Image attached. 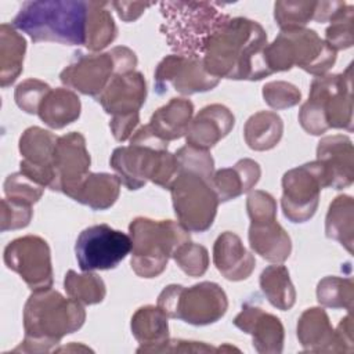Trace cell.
Segmentation results:
<instances>
[{
  "label": "cell",
  "mask_w": 354,
  "mask_h": 354,
  "mask_svg": "<svg viewBox=\"0 0 354 354\" xmlns=\"http://www.w3.org/2000/svg\"><path fill=\"white\" fill-rule=\"evenodd\" d=\"M267 44V33L259 22L223 14L205 41L203 66L217 79L260 80L271 75Z\"/></svg>",
  "instance_id": "cell-1"
},
{
  "label": "cell",
  "mask_w": 354,
  "mask_h": 354,
  "mask_svg": "<svg viewBox=\"0 0 354 354\" xmlns=\"http://www.w3.org/2000/svg\"><path fill=\"white\" fill-rule=\"evenodd\" d=\"M25 337L14 351L47 353L65 335L79 330L86 319L80 301L48 288L33 290L24 306Z\"/></svg>",
  "instance_id": "cell-2"
},
{
  "label": "cell",
  "mask_w": 354,
  "mask_h": 354,
  "mask_svg": "<svg viewBox=\"0 0 354 354\" xmlns=\"http://www.w3.org/2000/svg\"><path fill=\"white\" fill-rule=\"evenodd\" d=\"M130 145L113 149L109 163L120 183L130 191L148 181L169 189L178 174V162L167 151L169 142L156 137L148 124L137 129L129 138Z\"/></svg>",
  "instance_id": "cell-3"
},
{
  "label": "cell",
  "mask_w": 354,
  "mask_h": 354,
  "mask_svg": "<svg viewBox=\"0 0 354 354\" xmlns=\"http://www.w3.org/2000/svg\"><path fill=\"white\" fill-rule=\"evenodd\" d=\"M87 1L44 0L25 1L12 19V26L32 41H55L68 46L84 44Z\"/></svg>",
  "instance_id": "cell-4"
},
{
  "label": "cell",
  "mask_w": 354,
  "mask_h": 354,
  "mask_svg": "<svg viewBox=\"0 0 354 354\" xmlns=\"http://www.w3.org/2000/svg\"><path fill=\"white\" fill-rule=\"evenodd\" d=\"M299 122L313 136H321L328 129L353 130L351 65L343 73H326L311 82L308 100L299 111Z\"/></svg>",
  "instance_id": "cell-5"
},
{
  "label": "cell",
  "mask_w": 354,
  "mask_h": 354,
  "mask_svg": "<svg viewBox=\"0 0 354 354\" xmlns=\"http://www.w3.org/2000/svg\"><path fill=\"white\" fill-rule=\"evenodd\" d=\"M131 270L141 278L160 275L176 250L191 241L189 231L178 221L136 217L130 225Z\"/></svg>",
  "instance_id": "cell-6"
},
{
  "label": "cell",
  "mask_w": 354,
  "mask_h": 354,
  "mask_svg": "<svg viewBox=\"0 0 354 354\" xmlns=\"http://www.w3.org/2000/svg\"><path fill=\"white\" fill-rule=\"evenodd\" d=\"M160 14L169 47L178 55L202 58L205 41L224 12L209 1H162Z\"/></svg>",
  "instance_id": "cell-7"
},
{
  "label": "cell",
  "mask_w": 354,
  "mask_h": 354,
  "mask_svg": "<svg viewBox=\"0 0 354 354\" xmlns=\"http://www.w3.org/2000/svg\"><path fill=\"white\" fill-rule=\"evenodd\" d=\"M266 61L271 71L283 72L293 66L314 76L326 75L336 62V51L308 28L281 30L266 47Z\"/></svg>",
  "instance_id": "cell-8"
},
{
  "label": "cell",
  "mask_w": 354,
  "mask_h": 354,
  "mask_svg": "<svg viewBox=\"0 0 354 354\" xmlns=\"http://www.w3.org/2000/svg\"><path fill=\"white\" fill-rule=\"evenodd\" d=\"M169 318L181 319L195 326L217 322L228 308L225 292L214 282H199L189 288L167 285L156 304Z\"/></svg>",
  "instance_id": "cell-9"
},
{
  "label": "cell",
  "mask_w": 354,
  "mask_h": 354,
  "mask_svg": "<svg viewBox=\"0 0 354 354\" xmlns=\"http://www.w3.org/2000/svg\"><path fill=\"white\" fill-rule=\"evenodd\" d=\"M136 66V53L126 46H118L108 53H76L72 62L59 73V79L68 88L98 97L115 75L131 72Z\"/></svg>",
  "instance_id": "cell-10"
},
{
  "label": "cell",
  "mask_w": 354,
  "mask_h": 354,
  "mask_svg": "<svg viewBox=\"0 0 354 354\" xmlns=\"http://www.w3.org/2000/svg\"><path fill=\"white\" fill-rule=\"evenodd\" d=\"M169 189L174 213L184 228L189 232H205L213 225L220 201L212 180L194 171L180 170Z\"/></svg>",
  "instance_id": "cell-11"
},
{
  "label": "cell",
  "mask_w": 354,
  "mask_h": 354,
  "mask_svg": "<svg viewBox=\"0 0 354 354\" xmlns=\"http://www.w3.org/2000/svg\"><path fill=\"white\" fill-rule=\"evenodd\" d=\"M322 188H328V177L318 160L288 170L282 177L283 216L292 223L310 220L318 207Z\"/></svg>",
  "instance_id": "cell-12"
},
{
  "label": "cell",
  "mask_w": 354,
  "mask_h": 354,
  "mask_svg": "<svg viewBox=\"0 0 354 354\" xmlns=\"http://www.w3.org/2000/svg\"><path fill=\"white\" fill-rule=\"evenodd\" d=\"M130 252V235L108 224L87 227L80 232L75 245L76 260L83 272L115 268Z\"/></svg>",
  "instance_id": "cell-13"
},
{
  "label": "cell",
  "mask_w": 354,
  "mask_h": 354,
  "mask_svg": "<svg viewBox=\"0 0 354 354\" xmlns=\"http://www.w3.org/2000/svg\"><path fill=\"white\" fill-rule=\"evenodd\" d=\"M6 266L17 272L30 290L53 286V266L48 243L37 235H25L11 241L3 253Z\"/></svg>",
  "instance_id": "cell-14"
},
{
  "label": "cell",
  "mask_w": 354,
  "mask_h": 354,
  "mask_svg": "<svg viewBox=\"0 0 354 354\" xmlns=\"http://www.w3.org/2000/svg\"><path fill=\"white\" fill-rule=\"evenodd\" d=\"M90 163L91 159L83 134L71 131L58 137L53 156L54 183L50 189L73 199L77 188L90 173Z\"/></svg>",
  "instance_id": "cell-15"
},
{
  "label": "cell",
  "mask_w": 354,
  "mask_h": 354,
  "mask_svg": "<svg viewBox=\"0 0 354 354\" xmlns=\"http://www.w3.org/2000/svg\"><path fill=\"white\" fill-rule=\"evenodd\" d=\"M220 79L212 76L203 66L202 58L178 54L166 55L155 71V90L165 94L169 84L183 95H191L214 88Z\"/></svg>",
  "instance_id": "cell-16"
},
{
  "label": "cell",
  "mask_w": 354,
  "mask_h": 354,
  "mask_svg": "<svg viewBox=\"0 0 354 354\" xmlns=\"http://www.w3.org/2000/svg\"><path fill=\"white\" fill-rule=\"evenodd\" d=\"M57 140L54 133L39 126L28 127L19 138V171L44 188L54 183L53 156Z\"/></svg>",
  "instance_id": "cell-17"
},
{
  "label": "cell",
  "mask_w": 354,
  "mask_h": 354,
  "mask_svg": "<svg viewBox=\"0 0 354 354\" xmlns=\"http://www.w3.org/2000/svg\"><path fill=\"white\" fill-rule=\"evenodd\" d=\"M234 325L249 333L253 347L260 354H279L283 350L285 329L278 317L264 311L256 301L248 300L234 318Z\"/></svg>",
  "instance_id": "cell-18"
},
{
  "label": "cell",
  "mask_w": 354,
  "mask_h": 354,
  "mask_svg": "<svg viewBox=\"0 0 354 354\" xmlns=\"http://www.w3.org/2000/svg\"><path fill=\"white\" fill-rule=\"evenodd\" d=\"M145 98L147 83L144 75L137 71L115 75L105 90L95 97L104 111L112 116L140 112Z\"/></svg>",
  "instance_id": "cell-19"
},
{
  "label": "cell",
  "mask_w": 354,
  "mask_h": 354,
  "mask_svg": "<svg viewBox=\"0 0 354 354\" xmlns=\"http://www.w3.org/2000/svg\"><path fill=\"white\" fill-rule=\"evenodd\" d=\"M317 160L325 169L328 188L342 189L354 180V149L347 136L333 134L319 140Z\"/></svg>",
  "instance_id": "cell-20"
},
{
  "label": "cell",
  "mask_w": 354,
  "mask_h": 354,
  "mask_svg": "<svg viewBox=\"0 0 354 354\" xmlns=\"http://www.w3.org/2000/svg\"><path fill=\"white\" fill-rule=\"evenodd\" d=\"M234 124L235 118L225 105H207L192 118L185 133L187 144L209 151L232 130Z\"/></svg>",
  "instance_id": "cell-21"
},
{
  "label": "cell",
  "mask_w": 354,
  "mask_h": 354,
  "mask_svg": "<svg viewBox=\"0 0 354 354\" xmlns=\"http://www.w3.org/2000/svg\"><path fill=\"white\" fill-rule=\"evenodd\" d=\"M248 236L252 250L270 263H283L290 256V236L277 221V216L250 220Z\"/></svg>",
  "instance_id": "cell-22"
},
{
  "label": "cell",
  "mask_w": 354,
  "mask_h": 354,
  "mask_svg": "<svg viewBox=\"0 0 354 354\" xmlns=\"http://www.w3.org/2000/svg\"><path fill=\"white\" fill-rule=\"evenodd\" d=\"M213 263L228 281H243L250 277L256 267L254 256L231 231H224L217 236L213 245Z\"/></svg>",
  "instance_id": "cell-23"
},
{
  "label": "cell",
  "mask_w": 354,
  "mask_h": 354,
  "mask_svg": "<svg viewBox=\"0 0 354 354\" xmlns=\"http://www.w3.org/2000/svg\"><path fill=\"white\" fill-rule=\"evenodd\" d=\"M297 339L306 351L340 353L336 332L321 307H311L301 313L297 321Z\"/></svg>",
  "instance_id": "cell-24"
},
{
  "label": "cell",
  "mask_w": 354,
  "mask_h": 354,
  "mask_svg": "<svg viewBox=\"0 0 354 354\" xmlns=\"http://www.w3.org/2000/svg\"><path fill=\"white\" fill-rule=\"evenodd\" d=\"M261 170L257 162L245 158L238 160L232 167L218 169L213 173L212 187L220 202H227L238 198L242 194L252 191L259 183Z\"/></svg>",
  "instance_id": "cell-25"
},
{
  "label": "cell",
  "mask_w": 354,
  "mask_h": 354,
  "mask_svg": "<svg viewBox=\"0 0 354 354\" xmlns=\"http://www.w3.org/2000/svg\"><path fill=\"white\" fill-rule=\"evenodd\" d=\"M194 104L187 98H170L158 108L148 123L151 131L160 140L170 142L185 136L192 120Z\"/></svg>",
  "instance_id": "cell-26"
},
{
  "label": "cell",
  "mask_w": 354,
  "mask_h": 354,
  "mask_svg": "<svg viewBox=\"0 0 354 354\" xmlns=\"http://www.w3.org/2000/svg\"><path fill=\"white\" fill-rule=\"evenodd\" d=\"M167 318L158 306H144L133 314L131 333L140 343L137 353H155L170 339Z\"/></svg>",
  "instance_id": "cell-27"
},
{
  "label": "cell",
  "mask_w": 354,
  "mask_h": 354,
  "mask_svg": "<svg viewBox=\"0 0 354 354\" xmlns=\"http://www.w3.org/2000/svg\"><path fill=\"white\" fill-rule=\"evenodd\" d=\"M80 98L69 88H51L41 101L37 115L51 129H64L80 116Z\"/></svg>",
  "instance_id": "cell-28"
},
{
  "label": "cell",
  "mask_w": 354,
  "mask_h": 354,
  "mask_svg": "<svg viewBox=\"0 0 354 354\" xmlns=\"http://www.w3.org/2000/svg\"><path fill=\"white\" fill-rule=\"evenodd\" d=\"M120 178L109 173H88L77 188L73 201L93 210H105L113 206L120 194Z\"/></svg>",
  "instance_id": "cell-29"
},
{
  "label": "cell",
  "mask_w": 354,
  "mask_h": 354,
  "mask_svg": "<svg viewBox=\"0 0 354 354\" xmlns=\"http://www.w3.org/2000/svg\"><path fill=\"white\" fill-rule=\"evenodd\" d=\"M26 40L10 24L0 26V86H11L24 69Z\"/></svg>",
  "instance_id": "cell-30"
},
{
  "label": "cell",
  "mask_w": 354,
  "mask_h": 354,
  "mask_svg": "<svg viewBox=\"0 0 354 354\" xmlns=\"http://www.w3.org/2000/svg\"><path fill=\"white\" fill-rule=\"evenodd\" d=\"M109 7L106 1H87L84 46L93 53L104 50L116 39L118 28Z\"/></svg>",
  "instance_id": "cell-31"
},
{
  "label": "cell",
  "mask_w": 354,
  "mask_h": 354,
  "mask_svg": "<svg viewBox=\"0 0 354 354\" xmlns=\"http://www.w3.org/2000/svg\"><path fill=\"white\" fill-rule=\"evenodd\" d=\"M283 122L271 111H260L252 115L243 127V137L250 149L268 151L282 138Z\"/></svg>",
  "instance_id": "cell-32"
},
{
  "label": "cell",
  "mask_w": 354,
  "mask_h": 354,
  "mask_svg": "<svg viewBox=\"0 0 354 354\" xmlns=\"http://www.w3.org/2000/svg\"><path fill=\"white\" fill-rule=\"evenodd\" d=\"M354 232V201L350 195H339L329 205L325 218V234L353 252Z\"/></svg>",
  "instance_id": "cell-33"
},
{
  "label": "cell",
  "mask_w": 354,
  "mask_h": 354,
  "mask_svg": "<svg viewBox=\"0 0 354 354\" xmlns=\"http://www.w3.org/2000/svg\"><path fill=\"white\" fill-rule=\"evenodd\" d=\"M260 288L266 299L281 311L295 306L296 290L289 277V270L281 263L268 266L260 274Z\"/></svg>",
  "instance_id": "cell-34"
},
{
  "label": "cell",
  "mask_w": 354,
  "mask_h": 354,
  "mask_svg": "<svg viewBox=\"0 0 354 354\" xmlns=\"http://www.w3.org/2000/svg\"><path fill=\"white\" fill-rule=\"evenodd\" d=\"M64 288L69 297L88 306L101 303L106 295V288L102 278L91 271L77 274L76 271L69 270L64 279Z\"/></svg>",
  "instance_id": "cell-35"
},
{
  "label": "cell",
  "mask_w": 354,
  "mask_h": 354,
  "mask_svg": "<svg viewBox=\"0 0 354 354\" xmlns=\"http://www.w3.org/2000/svg\"><path fill=\"white\" fill-rule=\"evenodd\" d=\"M317 300L324 307L346 308L351 311L354 301V282L351 278L325 277L317 285Z\"/></svg>",
  "instance_id": "cell-36"
},
{
  "label": "cell",
  "mask_w": 354,
  "mask_h": 354,
  "mask_svg": "<svg viewBox=\"0 0 354 354\" xmlns=\"http://www.w3.org/2000/svg\"><path fill=\"white\" fill-rule=\"evenodd\" d=\"M317 1H277L274 18L281 30L306 28L314 18Z\"/></svg>",
  "instance_id": "cell-37"
},
{
  "label": "cell",
  "mask_w": 354,
  "mask_h": 354,
  "mask_svg": "<svg viewBox=\"0 0 354 354\" xmlns=\"http://www.w3.org/2000/svg\"><path fill=\"white\" fill-rule=\"evenodd\" d=\"M353 15L354 7L344 4L329 21L325 30V41L335 50H346L353 46Z\"/></svg>",
  "instance_id": "cell-38"
},
{
  "label": "cell",
  "mask_w": 354,
  "mask_h": 354,
  "mask_svg": "<svg viewBox=\"0 0 354 354\" xmlns=\"http://www.w3.org/2000/svg\"><path fill=\"white\" fill-rule=\"evenodd\" d=\"M3 188L7 199L29 206L39 202L44 192L43 185L35 183L21 171L7 176Z\"/></svg>",
  "instance_id": "cell-39"
},
{
  "label": "cell",
  "mask_w": 354,
  "mask_h": 354,
  "mask_svg": "<svg viewBox=\"0 0 354 354\" xmlns=\"http://www.w3.org/2000/svg\"><path fill=\"white\" fill-rule=\"evenodd\" d=\"M177 266L189 277H201L209 267V252L203 245L191 241L183 243L173 254Z\"/></svg>",
  "instance_id": "cell-40"
},
{
  "label": "cell",
  "mask_w": 354,
  "mask_h": 354,
  "mask_svg": "<svg viewBox=\"0 0 354 354\" xmlns=\"http://www.w3.org/2000/svg\"><path fill=\"white\" fill-rule=\"evenodd\" d=\"M174 155L178 162V171L180 170L194 171L212 180L214 173V160L209 153V151L187 144L180 149H177Z\"/></svg>",
  "instance_id": "cell-41"
},
{
  "label": "cell",
  "mask_w": 354,
  "mask_h": 354,
  "mask_svg": "<svg viewBox=\"0 0 354 354\" xmlns=\"http://www.w3.org/2000/svg\"><path fill=\"white\" fill-rule=\"evenodd\" d=\"M51 87L39 79H26L21 82L14 91V100L18 108L24 112L35 115L39 111V106L44 97L50 93Z\"/></svg>",
  "instance_id": "cell-42"
},
{
  "label": "cell",
  "mask_w": 354,
  "mask_h": 354,
  "mask_svg": "<svg viewBox=\"0 0 354 354\" xmlns=\"http://www.w3.org/2000/svg\"><path fill=\"white\" fill-rule=\"evenodd\" d=\"M263 98L272 109H286L300 102L301 93L295 84L277 80L263 86Z\"/></svg>",
  "instance_id": "cell-43"
},
{
  "label": "cell",
  "mask_w": 354,
  "mask_h": 354,
  "mask_svg": "<svg viewBox=\"0 0 354 354\" xmlns=\"http://www.w3.org/2000/svg\"><path fill=\"white\" fill-rule=\"evenodd\" d=\"M32 216V206L3 198L0 210V230L1 232H6L8 230L25 228L29 225Z\"/></svg>",
  "instance_id": "cell-44"
},
{
  "label": "cell",
  "mask_w": 354,
  "mask_h": 354,
  "mask_svg": "<svg viewBox=\"0 0 354 354\" xmlns=\"http://www.w3.org/2000/svg\"><path fill=\"white\" fill-rule=\"evenodd\" d=\"M138 123H140V112H134V113L122 115V116H112L109 120V127L115 140L123 142L133 136Z\"/></svg>",
  "instance_id": "cell-45"
},
{
  "label": "cell",
  "mask_w": 354,
  "mask_h": 354,
  "mask_svg": "<svg viewBox=\"0 0 354 354\" xmlns=\"http://www.w3.org/2000/svg\"><path fill=\"white\" fill-rule=\"evenodd\" d=\"M216 353L218 348L206 344L203 342L181 340V339H169L162 344L155 353Z\"/></svg>",
  "instance_id": "cell-46"
},
{
  "label": "cell",
  "mask_w": 354,
  "mask_h": 354,
  "mask_svg": "<svg viewBox=\"0 0 354 354\" xmlns=\"http://www.w3.org/2000/svg\"><path fill=\"white\" fill-rule=\"evenodd\" d=\"M151 6L152 3H137V1H112L111 3V7L115 8L119 18L124 22L136 21Z\"/></svg>",
  "instance_id": "cell-47"
},
{
  "label": "cell",
  "mask_w": 354,
  "mask_h": 354,
  "mask_svg": "<svg viewBox=\"0 0 354 354\" xmlns=\"http://www.w3.org/2000/svg\"><path fill=\"white\" fill-rule=\"evenodd\" d=\"M335 332H336V339H337L340 353H351L354 347H353V321H351L350 311L344 318L340 319Z\"/></svg>",
  "instance_id": "cell-48"
},
{
  "label": "cell",
  "mask_w": 354,
  "mask_h": 354,
  "mask_svg": "<svg viewBox=\"0 0 354 354\" xmlns=\"http://www.w3.org/2000/svg\"><path fill=\"white\" fill-rule=\"evenodd\" d=\"M344 1H317L315 12H314V21L322 24L329 22L332 17L344 6Z\"/></svg>",
  "instance_id": "cell-49"
}]
</instances>
